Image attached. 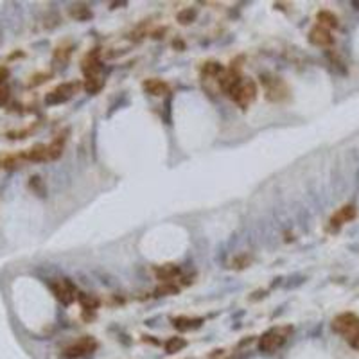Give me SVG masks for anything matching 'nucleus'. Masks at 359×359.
<instances>
[{"label": "nucleus", "instance_id": "nucleus-1", "mask_svg": "<svg viewBox=\"0 0 359 359\" xmlns=\"http://www.w3.org/2000/svg\"><path fill=\"white\" fill-rule=\"evenodd\" d=\"M332 329L345 336L350 347L359 350V318L352 313H343V315L336 316L332 321Z\"/></svg>", "mask_w": 359, "mask_h": 359}, {"label": "nucleus", "instance_id": "nucleus-2", "mask_svg": "<svg viewBox=\"0 0 359 359\" xmlns=\"http://www.w3.org/2000/svg\"><path fill=\"white\" fill-rule=\"evenodd\" d=\"M293 327L291 325H278L271 327L270 331H266L259 339V348L266 354H273L276 348H280L287 341V338L291 336Z\"/></svg>", "mask_w": 359, "mask_h": 359}, {"label": "nucleus", "instance_id": "nucleus-3", "mask_svg": "<svg viewBox=\"0 0 359 359\" xmlns=\"http://www.w3.org/2000/svg\"><path fill=\"white\" fill-rule=\"evenodd\" d=\"M97 348V343H95L94 338L90 336H84L81 338L79 341L72 343L70 347L65 348V356L66 359H74V358H83V356H86V354H92Z\"/></svg>", "mask_w": 359, "mask_h": 359}, {"label": "nucleus", "instance_id": "nucleus-4", "mask_svg": "<svg viewBox=\"0 0 359 359\" xmlns=\"http://www.w3.org/2000/svg\"><path fill=\"white\" fill-rule=\"evenodd\" d=\"M230 97H232L241 108H246V106L257 97V86H255L253 81H241V84L230 94Z\"/></svg>", "mask_w": 359, "mask_h": 359}, {"label": "nucleus", "instance_id": "nucleus-5", "mask_svg": "<svg viewBox=\"0 0 359 359\" xmlns=\"http://www.w3.org/2000/svg\"><path fill=\"white\" fill-rule=\"evenodd\" d=\"M52 293L61 304H72L76 300V287L68 278H60V280L52 282Z\"/></svg>", "mask_w": 359, "mask_h": 359}, {"label": "nucleus", "instance_id": "nucleus-6", "mask_svg": "<svg viewBox=\"0 0 359 359\" xmlns=\"http://www.w3.org/2000/svg\"><path fill=\"white\" fill-rule=\"evenodd\" d=\"M79 84L78 83H63L60 86H56L52 92L47 94L45 97V103L47 105H60V103H65L72 97V95L78 92Z\"/></svg>", "mask_w": 359, "mask_h": 359}, {"label": "nucleus", "instance_id": "nucleus-7", "mask_svg": "<svg viewBox=\"0 0 359 359\" xmlns=\"http://www.w3.org/2000/svg\"><path fill=\"white\" fill-rule=\"evenodd\" d=\"M309 42L313 45H316V47H329V45H332L334 38H332V34L329 29L321 27V25H316V27L311 29Z\"/></svg>", "mask_w": 359, "mask_h": 359}, {"label": "nucleus", "instance_id": "nucleus-8", "mask_svg": "<svg viewBox=\"0 0 359 359\" xmlns=\"http://www.w3.org/2000/svg\"><path fill=\"white\" fill-rule=\"evenodd\" d=\"M83 72H84V76H86V79L99 78L101 60H99V54H97V52H92V54H88L83 60Z\"/></svg>", "mask_w": 359, "mask_h": 359}, {"label": "nucleus", "instance_id": "nucleus-9", "mask_svg": "<svg viewBox=\"0 0 359 359\" xmlns=\"http://www.w3.org/2000/svg\"><path fill=\"white\" fill-rule=\"evenodd\" d=\"M23 158L29 162H47L50 160L49 156V146H43V144H36L31 149H27L23 153Z\"/></svg>", "mask_w": 359, "mask_h": 359}, {"label": "nucleus", "instance_id": "nucleus-10", "mask_svg": "<svg viewBox=\"0 0 359 359\" xmlns=\"http://www.w3.org/2000/svg\"><path fill=\"white\" fill-rule=\"evenodd\" d=\"M287 95L286 84L282 83L280 79H273L271 83H268V88H266V97L270 101H282Z\"/></svg>", "mask_w": 359, "mask_h": 359}, {"label": "nucleus", "instance_id": "nucleus-11", "mask_svg": "<svg viewBox=\"0 0 359 359\" xmlns=\"http://www.w3.org/2000/svg\"><path fill=\"white\" fill-rule=\"evenodd\" d=\"M144 88H146L148 94L155 95V97H162V95H166L167 92H169L167 83H164L162 79H148V81L144 83Z\"/></svg>", "mask_w": 359, "mask_h": 359}, {"label": "nucleus", "instance_id": "nucleus-12", "mask_svg": "<svg viewBox=\"0 0 359 359\" xmlns=\"http://www.w3.org/2000/svg\"><path fill=\"white\" fill-rule=\"evenodd\" d=\"M354 217H356V209H354L352 205H347V207H343L338 214L332 215L331 225L338 228V227H341L345 221H350V219H354Z\"/></svg>", "mask_w": 359, "mask_h": 359}, {"label": "nucleus", "instance_id": "nucleus-13", "mask_svg": "<svg viewBox=\"0 0 359 359\" xmlns=\"http://www.w3.org/2000/svg\"><path fill=\"white\" fill-rule=\"evenodd\" d=\"M203 323L201 318H187V316H180V318H174L172 320V325L180 329V331H190V329H196Z\"/></svg>", "mask_w": 359, "mask_h": 359}, {"label": "nucleus", "instance_id": "nucleus-14", "mask_svg": "<svg viewBox=\"0 0 359 359\" xmlns=\"http://www.w3.org/2000/svg\"><path fill=\"white\" fill-rule=\"evenodd\" d=\"M155 273H156V276H158V280L171 282L172 278L180 273V270H178L174 264H166V266H162V268H156Z\"/></svg>", "mask_w": 359, "mask_h": 359}, {"label": "nucleus", "instance_id": "nucleus-15", "mask_svg": "<svg viewBox=\"0 0 359 359\" xmlns=\"http://www.w3.org/2000/svg\"><path fill=\"white\" fill-rule=\"evenodd\" d=\"M63 146H65V137H56L52 142L49 144V156L50 160H56V158H60L61 153H63Z\"/></svg>", "mask_w": 359, "mask_h": 359}, {"label": "nucleus", "instance_id": "nucleus-16", "mask_svg": "<svg viewBox=\"0 0 359 359\" xmlns=\"http://www.w3.org/2000/svg\"><path fill=\"white\" fill-rule=\"evenodd\" d=\"M318 25L325 29H331V27H338V18L336 15H332L331 11H320L318 13Z\"/></svg>", "mask_w": 359, "mask_h": 359}, {"label": "nucleus", "instance_id": "nucleus-17", "mask_svg": "<svg viewBox=\"0 0 359 359\" xmlns=\"http://www.w3.org/2000/svg\"><path fill=\"white\" fill-rule=\"evenodd\" d=\"M185 347H187V341H185L183 338L174 336V338H169V339L166 341V352H169V354L180 352V350L185 348Z\"/></svg>", "mask_w": 359, "mask_h": 359}, {"label": "nucleus", "instance_id": "nucleus-18", "mask_svg": "<svg viewBox=\"0 0 359 359\" xmlns=\"http://www.w3.org/2000/svg\"><path fill=\"white\" fill-rule=\"evenodd\" d=\"M70 17L76 18V20H86V18L92 17V11L83 4H76V6L70 7Z\"/></svg>", "mask_w": 359, "mask_h": 359}, {"label": "nucleus", "instance_id": "nucleus-19", "mask_svg": "<svg viewBox=\"0 0 359 359\" xmlns=\"http://www.w3.org/2000/svg\"><path fill=\"white\" fill-rule=\"evenodd\" d=\"M78 300L81 302V305H83V309H95L97 305H99V300L95 298V296H90V295H78Z\"/></svg>", "mask_w": 359, "mask_h": 359}, {"label": "nucleus", "instance_id": "nucleus-20", "mask_svg": "<svg viewBox=\"0 0 359 359\" xmlns=\"http://www.w3.org/2000/svg\"><path fill=\"white\" fill-rule=\"evenodd\" d=\"M203 74H207V76H214V78H219V74H223V66L219 65V63L209 61V63H205V66H203Z\"/></svg>", "mask_w": 359, "mask_h": 359}, {"label": "nucleus", "instance_id": "nucleus-21", "mask_svg": "<svg viewBox=\"0 0 359 359\" xmlns=\"http://www.w3.org/2000/svg\"><path fill=\"white\" fill-rule=\"evenodd\" d=\"M196 18V11L194 9H190V7H187V9H183V11L178 13V22L180 23H190Z\"/></svg>", "mask_w": 359, "mask_h": 359}, {"label": "nucleus", "instance_id": "nucleus-22", "mask_svg": "<svg viewBox=\"0 0 359 359\" xmlns=\"http://www.w3.org/2000/svg\"><path fill=\"white\" fill-rule=\"evenodd\" d=\"M68 56H70V49H65V47H60V49H56L54 52V61L58 63H66L68 61Z\"/></svg>", "mask_w": 359, "mask_h": 359}, {"label": "nucleus", "instance_id": "nucleus-23", "mask_svg": "<svg viewBox=\"0 0 359 359\" xmlns=\"http://www.w3.org/2000/svg\"><path fill=\"white\" fill-rule=\"evenodd\" d=\"M7 101H9V90L4 84H0V106H6Z\"/></svg>", "mask_w": 359, "mask_h": 359}, {"label": "nucleus", "instance_id": "nucleus-24", "mask_svg": "<svg viewBox=\"0 0 359 359\" xmlns=\"http://www.w3.org/2000/svg\"><path fill=\"white\" fill-rule=\"evenodd\" d=\"M233 268H244V266L250 264V259L248 257H239V259H235V262H233Z\"/></svg>", "mask_w": 359, "mask_h": 359}, {"label": "nucleus", "instance_id": "nucleus-25", "mask_svg": "<svg viewBox=\"0 0 359 359\" xmlns=\"http://www.w3.org/2000/svg\"><path fill=\"white\" fill-rule=\"evenodd\" d=\"M158 293H171V295H176L178 293V287L174 286H162L158 289Z\"/></svg>", "mask_w": 359, "mask_h": 359}, {"label": "nucleus", "instance_id": "nucleus-26", "mask_svg": "<svg viewBox=\"0 0 359 359\" xmlns=\"http://www.w3.org/2000/svg\"><path fill=\"white\" fill-rule=\"evenodd\" d=\"M7 74H9V72H7V68L0 66V84H4V81H6V78H7Z\"/></svg>", "mask_w": 359, "mask_h": 359}, {"label": "nucleus", "instance_id": "nucleus-27", "mask_svg": "<svg viewBox=\"0 0 359 359\" xmlns=\"http://www.w3.org/2000/svg\"><path fill=\"white\" fill-rule=\"evenodd\" d=\"M354 6H358V9H359V2H352Z\"/></svg>", "mask_w": 359, "mask_h": 359}]
</instances>
